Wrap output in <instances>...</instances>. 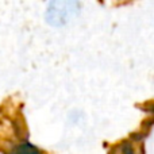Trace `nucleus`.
I'll use <instances>...</instances> for the list:
<instances>
[{"label": "nucleus", "mask_w": 154, "mask_h": 154, "mask_svg": "<svg viewBox=\"0 0 154 154\" xmlns=\"http://www.w3.org/2000/svg\"><path fill=\"white\" fill-rule=\"evenodd\" d=\"M77 2H51L46 11V20L51 26H64L79 14Z\"/></svg>", "instance_id": "nucleus-1"}, {"label": "nucleus", "mask_w": 154, "mask_h": 154, "mask_svg": "<svg viewBox=\"0 0 154 154\" xmlns=\"http://www.w3.org/2000/svg\"><path fill=\"white\" fill-rule=\"evenodd\" d=\"M10 154H41V152L34 145L29 143V142H23V143L18 145Z\"/></svg>", "instance_id": "nucleus-2"}, {"label": "nucleus", "mask_w": 154, "mask_h": 154, "mask_svg": "<svg viewBox=\"0 0 154 154\" xmlns=\"http://www.w3.org/2000/svg\"><path fill=\"white\" fill-rule=\"evenodd\" d=\"M109 154H133V146L128 142H122V143L116 145L109 152Z\"/></svg>", "instance_id": "nucleus-3"}]
</instances>
